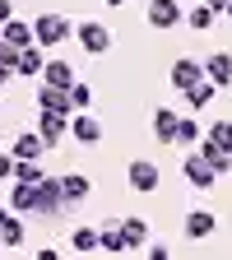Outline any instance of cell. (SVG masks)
Returning <instances> with one entry per match:
<instances>
[{
	"label": "cell",
	"mask_w": 232,
	"mask_h": 260,
	"mask_svg": "<svg viewBox=\"0 0 232 260\" xmlns=\"http://www.w3.org/2000/svg\"><path fill=\"white\" fill-rule=\"evenodd\" d=\"M79 75H75V65L70 60H47L42 65V84H51V88H70Z\"/></svg>",
	"instance_id": "obj_13"
},
{
	"label": "cell",
	"mask_w": 232,
	"mask_h": 260,
	"mask_svg": "<svg viewBox=\"0 0 232 260\" xmlns=\"http://www.w3.org/2000/svg\"><path fill=\"white\" fill-rule=\"evenodd\" d=\"M181 19H186V10L177 5V0H149V28H162V32H168Z\"/></svg>",
	"instance_id": "obj_6"
},
{
	"label": "cell",
	"mask_w": 232,
	"mask_h": 260,
	"mask_svg": "<svg viewBox=\"0 0 232 260\" xmlns=\"http://www.w3.org/2000/svg\"><path fill=\"white\" fill-rule=\"evenodd\" d=\"M0 242H5V246H19V242H23V218H19L14 209H10L5 223H0Z\"/></svg>",
	"instance_id": "obj_25"
},
{
	"label": "cell",
	"mask_w": 232,
	"mask_h": 260,
	"mask_svg": "<svg viewBox=\"0 0 232 260\" xmlns=\"http://www.w3.org/2000/svg\"><path fill=\"white\" fill-rule=\"evenodd\" d=\"M79 47H84L88 56H103V51L112 47V28H107V23H93V19L79 23Z\"/></svg>",
	"instance_id": "obj_5"
},
{
	"label": "cell",
	"mask_w": 232,
	"mask_h": 260,
	"mask_svg": "<svg viewBox=\"0 0 232 260\" xmlns=\"http://www.w3.org/2000/svg\"><path fill=\"white\" fill-rule=\"evenodd\" d=\"M200 79H205V60H190V56L172 60V88L177 93H186L190 84H200Z\"/></svg>",
	"instance_id": "obj_7"
},
{
	"label": "cell",
	"mask_w": 232,
	"mask_h": 260,
	"mask_svg": "<svg viewBox=\"0 0 232 260\" xmlns=\"http://www.w3.org/2000/svg\"><path fill=\"white\" fill-rule=\"evenodd\" d=\"M38 112H60V116H70V112H75V107H70V88L42 84V88H38Z\"/></svg>",
	"instance_id": "obj_10"
},
{
	"label": "cell",
	"mask_w": 232,
	"mask_h": 260,
	"mask_svg": "<svg viewBox=\"0 0 232 260\" xmlns=\"http://www.w3.org/2000/svg\"><path fill=\"white\" fill-rule=\"evenodd\" d=\"M205 135H209L218 149H232V121H214V125L205 130Z\"/></svg>",
	"instance_id": "obj_27"
},
{
	"label": "cell",
	"mask_w": 232,
	"mask_h": 260,
	"mask_svg": "<svg viewBox=\"0 0 232 260\" xmlns=\"http://www.w3.org/2000/svg\"><path fill=\"white\" fill-rule=\"evenodd\" d=\"M223 14H227V19H232V0H227V10H223Z\"/></svg>",
	"instance_id": "obj_36"
},
{
	"label": "cell",
	"mask_w": 232,
	"mask_h": 260,
	"mask_svg": "<svg viewBox=\"0 0 232 260\" xmlns=\"http://www.w3.org/2000/svg\"><path fill=\"white\" fill-rule=\"evenodd\" d=\"M214 93H218V84H214V79H200V84H190V88H186V107H190V112L209 107V103H214Z\"/></svg>",
	"instance_id": "obj_19"
},
{
	"label": "cell",
	"mask_w": 232,
	"mask_h": 260,
	"mask_svg": "<svg viewBox=\"0 0 232 260\" xmlns=\"http://www.w3.org/2000/svg\"><path fill=\"white\" fill-rule=\"evenodd\" d=\"M14 158H42L47 153V144H42V135H38V130H23V135L14 140V149H10Z\"/></svg>",
	"instance_id": "obj_20"
},
{
	"label": "cell",
	"mask_w": 232,
	"mask_h": 260,
	"mask_svg": "<svg viewBox=\"0 0 232 260\" xmlns=\"http://www.w3.org/2000/svg\"><path fill=\"white\" fill-rule=\"evenodd\" d=\"M14 56H19V47L0 38V65H10V70H14Z\"/></svg>",
	"instance_id": "obj_30"
},
{
	"label": "cell",
	"mask_w": 232,
	"mask_h": 260,
	"mask_svg": "<svg viewBox=\"0 0 232 260\" xmlns=\"http://www.w3.org/2000/svg\"><path fill=\"white\" fill-rule=\"evenodd\" d=\"M0 181H14V153H0Z\"/></svg>",
	"instance_id": "obj_31"
},
{
	"label": "cell",
	"mask_w": 232,
	"mask_h": 260,
	"mask_svg": "<svg viewBox=\"0 0 232 260\" xmlns=\"http://www.w3.org/2000/svg\"><path fill=\"white\" fill-rule=\"evenodd\" d=\"M177 121H181V116H177L172 107H158V112H153V135H158V144H177Z\"/></svg>",
	"instance_id": "obj_15"
},
{
	"label": "cell",
	"mask_w": 232,
	"mask_h": 260,
	"mask_svg": "<svg viewBox=\"0 0 232 260\" xmlns=\"http://www.w3.org/2000/svg\"><path fill=\"white\" fill-rule=\"evenodd\" d=\"M5 218H10V209H5V205H0V223H5Z\"/></svg>",
	"instance_id": "obj_35"
},
{
	"label": "cell",
	"mask_w": 232,
	"mask_h": 260,
	"mask_svg": "<svg viewBox=\"0 0 232 260\" xmlns=\"http://www.w3.org/2000/svg\"><path fill=\"white\" fill-rule=\"evenodd\" d=\"M70 251H79V255L97 251V228H70Z\"/></svg>",
	"instance_id": "obj_22"
},
{
	"label": "cell",
	"mask_w": 232,
	"mask_h": 260,
	"mask_svg": "<svg viewBox=\"0 0 232 260\" xmlns=\"http://www.w3.org/2000/svg\"><path fill=\"white\" fill-rule=\"evenodd\" d=\"M200 140H205V130L195 125L190 116H181V121H177V144H181V149H195Z\"/></svg>",
	"instance_id": "obj_24"
},
{
	"label": "cell",
	"mask_w": 232,
	"mask_h": 260,
	"mask_svg": "<svg viewBox=\"0 0 232 260\" xmlns=\"http://www.w3.org/2000/svg\"><path fill=\"white\" fill-rule=\"evenodd\" d=\"M14 19V5H10V0H0V23H10Z\"/></svg>",
	"instance_id": "obj_32"
},
{
	"label": "cell",
	"mask_w": 232,
	"mask_h": 260,
	"mask_svg": "<svg viewBox=\"0 0 232 260\" xmlns=\"http://www.w3.org/2000/svg\"><path fill=\"white\" fill-rule=\"evenodd\" d=\"M181 177H186L195 190H214V181H218V172L209 168V158H205L200 149H195V153L186 149V158H181Z\"/></svg>",
	"instance_id": "obj_3"
},
{
	"label": "cell",
	"mask_w": 232,
	"mask_h": 260,
	"mask_svg": "<svg viewBox=\"0 0 232 260\" xmlns=\"http://www.w3.org/2000/svg\"><path fill=\"white\" fill-rule=\"evenodd\" d=\"M14 181H42V162L38 158H14Z\"/></svg>",
	"instance_id": "obj_26"
},
{
	"label": "cell",
	"mask_w": 232,
	"mask_h": 260,
	"mask_svg": "<svg viewBox=\"0 0 232 260\" xmlns=\"http://www.w3.org/2000/svg\"><path fill=\"white\" fill-rule=\"evenodd\" d=\"M181 228H186V237H195V242H205V237H214V228H218V218H214L209 209H190Z\"/></svg>",
	"instance_id": "obj_11"
},
{
	"label": "cell",
	"mask_w": 232,
	"mask_h": 260,
	"mask_svg": "<svg viewBox=\"0 0 232 260\" xmlns=\"http://www.w3.org/2000/svg\"><path fill=\"white\" fill-rule=\"evenodd\" d=\"M14 70H10V65H0V88H5V79H10Z\"/></svg>",
	"instance_id": "obj_34"
},
{
	"label": "cell",
	"mask_w": 232,
	"mask_h": 260,
	"mask_svg": "<svg viewBox=\"0 0 232 260\" xmlns=\"http://www.w3.org/2000/svg\"><path fill=\"white\" fill-rule=\"evenodd\" d=\"M205 79H214L218 88L232 84V56H227V51H214V56L205 60Z\"/></svg>",
	"instance_id": "obj_14"
},
{
	"label": "cell",
	"mask_w": 232,
	"mask_h": 260,
	"mask_svg": "<svg viewBox=\"0 0 232 260\" xmlns=\"http://www.w3.org/2000/svg\"><path fill=\"white\" fill-rule=\"evenodd\" d=\"M195 149H200V153H205V158H209V168H214V172H218V177H223V172H232V149H218V144H214V140H209V135H205V140H200V144H195Z\"/></svg>",
	"instance_id": "obj_17"
},
{
	"label": "cell",
	"mask_w": 232,
	"mask_h": 260,
	"mask_svg": "<svg viewBox=\"0 0 232 260\" xmlns=\"http://www.w3.org/2000/svg\"><path fill=\"white\" fill-rule=\"evenodd\" d=\"M42 65H47V56H42V47H38V42L19 47V56H14V75H23V79H38V75H42Z\"/></svg>",
	"instance_id": "obj_9"
},
{
	"label": "cell",
	"mask_w": 232,
	"mask_h": 260,
	"mask_svg": "<svg viewBox=\"0 0 232 260\" xmlns=\"http://www.w3.org/2000/svg\"><path fill=\"white\" fill-rule=\"evenodd\" d=\"M70 38H75V23L65 14H38V19H32V42H38V47H60Z\"/></svg>",
	"instance_id": "obj_1"
},
{
	"label": "cell",
	"mask_w": 232,
	"mask_h": 260,
	"mask_svg": "<svg viewBox=\"0 0 232 260\" xmlns=\"http://www.w3.org/2000/svg\"><path fill=\"white\" fill-rule=\"evenodd\" d=\"M186 23H190V28H195V32H205V28H209V23H214V10H209V5H195V10H190V14H186Z\"/></svg>",
	"instance_id": "obj_28"
},
{
	"label": "cell",
	"mask_w": 232,
	"mask_h": 260,
	"mask_svg": "<svg viewBox=\"0 0 232 260\" xmlns=\"http://www.w3.org/2000/svg\"><path fill=\"white\" fill-rule=\"evenodd\" d=\"M65 130H70V116H60V112H42V116H38V135H42L47 149H56V144L65 140Z\"/></svg>",
	"instance_id": "obj_8"
},
{
	"label": "cell",
	"mask_w": 232,
	"mask_h": 260,
	"mask_svg": "<svg viewBox=\"0 0 232 260\" xmlns=\"http://www.w3.org/2000/svg\"><path fill=\"white\" fill-rule=\"evenodd\" d=\"M88 103H93L88 84H79V79H75V84H70V107H75V112H88Z\"/></svg>",
	"instance_id": "obj_29"
},
{
	"label": "cell",
	"mask_w": 232,
	"mask_h": 260,
	"mask_svg": "<svg viewBox=\"0 0 232 260\" xmlns=\"http://www.w3.org/2000/svg\"><path fill=\"white\" fill-rule=\"evenodd\" d=\"M0 38H5V42H14V47H28L32 42V23H0Z\"/></svg>",
	"instance_id": "obj_23"
},
{
	"label": "cell",
	"mask_w": 232,
	"mask_h": 260,
	"mask_svg": "<svg viewBox=\"0 0 232 260\" xmlns=\"http://www.w3.org/2000/svg\"><path fill=\"white\" fill-rule=\"evenodd\" d=\"M205 5H209L214 14H223V10H227V0H205Z\"/></svg>",
	"instance_id": "obj_33"
},
{
	"label": "cell",
	"mask_w": 232,
	"mask_h": 260,
	"mask_svg": "<svg viewBox=\"0 0 232 260\" xmlns=\"http://www.w3.org/2000/svg\"><path fill=\"white\" fill-rule=\"evenodd\" d=\"M60 190H65V205H84L88 190H93V181L84 172H70V177H60Z\"/></svg>",
	"instance_id": "obj_16"
},
{
	"label": "cell",
	"mask_w": 232,
	"mask_h": 260,
	"mask_svg": "<svg viewBox=\"0 0 232 260\" xmlns=\"http://www.w3.org/2000/svg\"><path fill=\"white\" fill-rule=\"evenodd\" d=\"M121 237H125L130 251H144V242H149V223H144V218H121Z\"/></svg>",
	"instance_id": "obj_18"
},
{
	"label": "cell",
	"mask_w": 232,
	"mask_h": 260,
	"mask_svg": "<svg viewBox=\"0 0 232 260\" xmlns=\"http://www.w3.org/2000/svg\"><path fill=\"white\" fill-rule=\"evenodd\" d=\"M70 130H75L79 144H97V140H103V121H97V116H84V112H70Z\"/></svg>",
	"instance_id": "obj_12"
},
{
	"label": "cell",
	"mask_w": 232,
	"mask_h": 260,
	"mask_svg": "<svg viewBox=\"0 0 232 260\" xmlns=\"http://www.w3.org/2000/svg\"><path fill=\"white\" fill-rule=\"evenodd\" d=\"M125 181H130V190H135V195H153V190H158V181H162V172H158V162L135 158V162L125 168Z\"/></svg>",
	"instance_id": "obj_4"
},
{
	"label": "cell",
	"mask_w": 232,
	"mask_h": 260,
	"mask_svg": "<svg viewBox=\"0 0 232 260\" xmlns=\"http://www.w3.org/2000/svg\"><path fill=\"white\" fill-rule=\"evenodd\" d=\"M107 5H125V0H107Z\"/></svg>",
	"instance_id": "obj_37"
},
{
	"label": "cell",
	"mask_w": 232,
	"mask_h": 260,
	"mask_svg": "<svg viewBox=\"0 0 232 260\" xmlns=\"http://www.w3.org/2000/svg\"><path fill=\"white\" fill-rule=\"evenodd\" d=\"M97 251H107V255L130 251V246H125V237H121V223H103V233H97Z\"/></svg>",
	"instance_id": "obj_21"
},
{
	"label": "cell",
	"mask_w": 232,
	"mask_h": 260,
	"mask_svg": "<svg viewBox=\"0 0 232 260\" xmlns=\"http://www.w3.org/2000/svg\"><path fill=\"white\" fill-rule=\"evenodd\" d=\"M65 209V190H60V177H42L38 181V205H32V214H42V218H60Z\"/></svg>",
	"instance_id": "obj_2"
}]
</instances>
